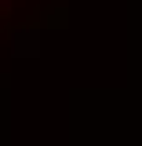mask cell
I'll return each instance as SVG.
<instances>
[{
	"mask_svg": "<svg viewBox=\"0 0 142 146\" xmlns=\"http://www.w3.org/2000/svg\"><path fill=\"white\" fill-rule=\"evenodd\" d=\"M33 51H36V29L18 33V48H15V55H33Z\"/></svg>",
	"mask_w": 142,
	"mask_h": 146,
	"instance_id": "1",
	"label": "cell"
}]
</instances>
